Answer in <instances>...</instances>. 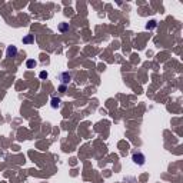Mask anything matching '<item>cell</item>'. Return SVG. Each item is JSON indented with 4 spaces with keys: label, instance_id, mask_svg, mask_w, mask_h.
<instances>
[{
    "label": "cell",
    "instance_id": "3",
    "mask_svg": "<svg viewBox=\"0 0 183 183\" xmlns=\"http://www.w3.org/2000/svg\"><path fill=\"white\" fill-rule=\"evenodd\" d=\"M17 54V47L16 46H13V45H10V46H7V49H6V56L7 57H14Z\"/></svg>",
    "mask_w": 183,
    "mask_h": 183
},
{
    "label": "cell",
    "instance_id": "4",
    "mask_svg": "<svg viewBox=\"0 0 183 183\" xmlns=\"http://www.w3.org/2000/svg\"><path fill=\"white\" fill-rule=\"evenodd\" d=\"M60 102H62V100H60L59 97H52V100H50V106H52L53 109H57V107L60 106Z\"/></svg>",
    "mask_w": 183,
    "mask_h": 183
},
{
    "label": "cell",
    "instance_id": "2",
    "mask_svg": "<svg viewBox=\"0 0 183 183\" xmlns=\"http://www.w3.org/2000/svg\"><path fill=\"white\" fill-rule=\"evenodd\" d=\"M59 80L63 86H67L70 82H72V74H70L69 72H62L59 74Z\"/></svg>",
    "mask_w": 183,
    "mask_h": 183
},
{
    "label": "cell",
    "instance_id": "5",
    "mask_svg": "<svg viewBox=\"0 0 183 183\" xmlns=\"http://www.w3.org/2000/svg\"><path fill=\"white\" fill-rule=\"evenodd\" d=\"M26 66H27V69H34V67L37 66V62H36V60H33V59H29L26 62Z\"/></svg>",
    "mask_w": 183,
    "mask_h": 183
},
{
    "label": "cell",
    "instance_id": "10",
    "mask_svg": "<svg viewBox=\"0 0 183 183\" xmlns=\"http://www.w3.org/2000/svg\"><path fill=\"white\" fill-rule=\"evenodd\" d=\"M60 92H62V93H66V86H60Z\"/></svg>",
    "mask_w": 183,
    "mask_h": 183
},
{
    "label": "cell",
    "instance_id": "8",
    "mask_svg": "<svg viewBox=\"0 0 183 183\" xmlns=\"http://www.w3.org/2000/svg\"><path fill=\"white\" fill-rule=\"evenodd\" d=\"M156 27V22L155 20H150L147 25H146V29H155Z\"/></svg>",
    "mask_w": 183,
    "mask_h": 183
},
{
    "label": "cell",
    "instance_id": "1",
    "mask_svg": "<svg viewBox=\"0 0 183 183\" xmlns=\"http://www.w3.org/2000/svg\"><path fill=\"white\" fill-rule=\"evenodd\" d=\"M132 160H133V163L137 164V166H143V164L146 163V156H144L142 152H136V153H133Z\"/></svg>",
    "mask_w": 183,
    "mask_h": 183
},
{
    "label": "cell",
    "instance_id": "7",
    "mask_svg": "<svg viewBox=\"0 0 183 183\" xmlns=\"http://www.w3.org/2000/svg\"><path fill=\"white\" fill-rule=\"evenodd\" d=\"M33 39H34V36H33V34H27L26 37H23V43H32L33 42Z\"/></svg>",
    "mask_w": 183,
    "mask_h": 183
},
{
    "label": "cell",
    "instance_id": "9",
    "mask_svg": "<svg viewBox=\"0 0 183 183\" xmlns=\"http://www.w3.org/2000/svg\"><path fill=\"white\" fill-rule=\"evenodd\" d=\"M40 79H47V76H49V74H47V72H40Z\"/></svg>",
    "mask_w": 183,
    "mask_h": 183
},
{
    "label": "cell",
    "instance_id": "6",
    "mask_svg": "<svg viewBox=\"0 0 183 183\" xmlns=\"http://www.w3.org/2000/svg\"><path fill=\"white\" fill-rule=\"evenodd\" d=\"M69 29H70V27H69V23H60V25H59V30H60L62 33L67 32Z\"/></svg>",
    "mask_w": 183,
    "mask_h": 183
}]
</instances>
